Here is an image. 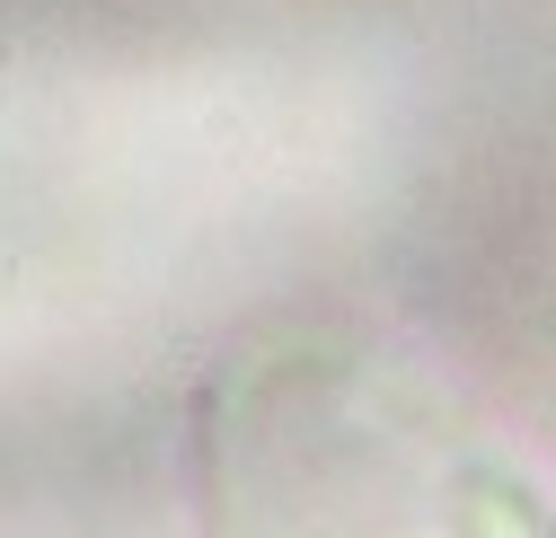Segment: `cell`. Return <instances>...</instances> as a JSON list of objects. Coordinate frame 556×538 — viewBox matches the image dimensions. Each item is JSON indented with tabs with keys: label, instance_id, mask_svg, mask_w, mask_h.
Here are the masks:
<instances>
[{
	"label": "cell",
	"instance_id": "obj_1",
	"mask_svg": "<svg viewBox=\"0 0 556 538\" xmlns=\"http://www.w3.org/2000/svg\"><path fill=\"white\" fill-rule=\"evenodd\" d=\"M194 538H556V486L425 354L354 318H265L186 407Z\"/></svg>",
	"mask_w": 556,
	"mask_h": 538
}]
</instances>
